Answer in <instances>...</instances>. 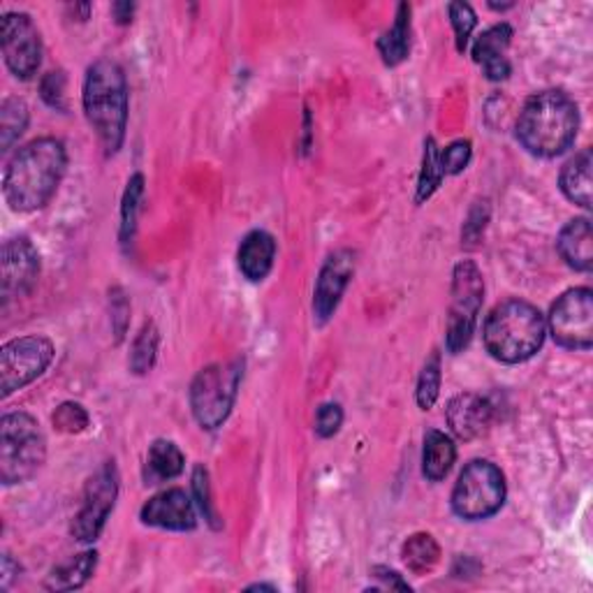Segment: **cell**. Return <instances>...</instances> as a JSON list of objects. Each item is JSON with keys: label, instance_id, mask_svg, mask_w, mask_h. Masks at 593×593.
<instances>
[{"label": "cell", "instance_id": "26", "mask_svg": "<svg viewBox=\"0 0 593 593\" xmlns=\"http://www.w3.org/2000/svg\"><path fill=\"white\" fill-rule=\"evenodd\" d=\"M28 128V104L20 98H5L0 104V147L10 151Z\"/></svg>", "mask_w": 593, "mask_h": 593}, {"label": "cell", "instance_id": "12", "mask_svg": "<svg viewBox=\"0 0 593 593\" xmlns=\"http://www.w3.org/2000/svg\"><path fill=\"white\" fill-rule=\"evenodd\" d=\"M0 45L8 67L20 79H30L42 63L40 30L24 12H8L0 22Z\"/></svg>", "mask_w": 593, "mask_h": 593}, {"label": "cell", "instance_id": "31", "mask_svg": "<svg viewBox=\"0 0 593 593\" xmlns=\"http://www.w3.org/2000/svg\"><path fill=\"white\" fill-rule=\"evenodd\" d=\"M447 12H450L452 28H455V35H457V49L466 51L470 33H474L478 26V16L468 3H450Z\"/></svg>", "mask_w": 593, "mask_h": 593}, {"label": "cell", "instance_id": "36", "mask_svg": "<svg viewBox=\"0 0 593 593\" xmlns=\"http://www.w3.org/2000/svg\"><path fill=\"white\" fill-rule=\"evenodd\" d=\"M343 422V411L339 404H323L318 408V417H316V431L320 439H329V436H335L341 429Z\"/></svg>", "mask_w": 593, "mask_h": 593}, {"label": "cell", "instance_id": "35", "mask_svg": "<svg viewBox=\"0 0 593 593\" xmlns=\"http://www.w3.org/2000/svg\"><path fill=\"white\" fill-rule=\"evenodd\" d=\"M40 91H42V98L49 108L65 110V75L61 73V70L59 73H49L42 79Z\"/></svg>", "mask_w": 593, "mask_h": 593}, {"label": "cell", "instance_id": "27", "mask_svg": "<svg viewBox=\"0 0 593 593\" xmlns=\"http://www.w3.org/2000/svg\"><path fill=\"white\" fill-rule=\"evenodd\" d=\"M155 353H159V329H155L153 323H147L133 343L130 369L137 376L151 371V366L155 362Z\"/></svg>", "mask_w": 593, "mask_h": 593}, {"label": "cell", "instance_id": "8", "mask_svg": "<svg viewBox=\"0 0 593 593\" xmlns=\"http://www.w3.org/2000/svg\"><path fill=\"white\" fill-rule=\"evenodd\" d=\"M484 296V281L476 263L464 260L452 276V304L447 318V351L462 353L474 339L478 313Z\"/></svg>", "mask_w": 593, "mask_h": 593}, {"label": "cell", "instance_id": "6", "mask_svg": "<svg viewBox=\"0 0 593 593\" xmlns=\"http://www.w3.org/2000/svg\"><path fill=\"white\" fill-rule=\"evenodd\" d=\"M505 501V478L492 462H470L452 490V510L466 521H480L501 510Z\"/></svg>", "mask_w": 593, "mask_h": 593}, {"label": "cell", "instance_id": "32", "mask_svg": "<svg viewBox=\"0 0 593 593\" xmlns=\"http://www.w3.org/2000/svg\"><path fill=\"white\" fill-rule=\"evenodd\" d=\"M51 420H54V427L63 433H79L89 427V413L79 404H63L56 408Z\"/></svg>", "mask_w": 593, "mask_h": 593}, {"label": "cell", "instance_id": "25", "mask_svg": "<svg viewBox=\"0 0 593 593\" xmlns=\"http://www.w3.org/2000/svg\"><path fill=\"white\" fill-rule=\"evenodd\" d=\"M401 556H404V564L408 566V570H413L415 575H427L431 572L441 562V547L436 543L433 535L429 533H415L411 535L404 550H401Z\"/></svg>", "mask_w": 593, "mask_h": 593}, {"label": "cell", "instance_id": "38", "mask_svg": "<svg viewBox=\"0 0 593 593\" xmlns=\"http://www.w3.org/2000/svg\"><path fill=\"white\" fill-rule=\"evenodd\" d=\"M112 12H114V20H116L118 24H128V22L133 20L135 5H133V3H116V5L112 8Z\"/></svg>", "mask_w": 593, "mask_h": 593}, {"label": "cell", "instance_id": "28", "mask_svg": "<svg viewBox=\"0 0 593 593\" xmlns=\"http://www.w3.org/2000/svg\"><path fill=\"white\" fill-rule=\"evenodd\" d=\"M439 155H441L439 147H436V142L429 137L425 142V161H422V172H420V186H417V202L429 200L445 177L443 169H441Z\"/></svg>", "mask_w": 593, "mask_h": 593}, {"label": "cell", "instance_id": "29", "mask_svg": "<svg viewBox=\"0 0 593 593\" xmlns=\"http://www.w3.org/2000/svg\"><path fill=\"white\" fill-rule=\"evenodd\" d=\"M441 392V357L439 353L431 355V359L425 364L420 382H417V404L422 411H429Z\"/></svg>", "mask_w": 593, "mask_h": 593}, {"label": "cell", "instance_id": "15", "mask_svg": "<svg viewBox=\"0 0 593 593\" xmlns=\"http://www.w3.org/2000/svg\"><path fill=\"white\" fill-rule=\"evenodd\" d=\"M142 521L147 527H159L167 531H190L198 525L193 499L186 490H165L159 496H153L142 508Z\"/></svg>", "mask_w": 593, "mask_h": 593}, {"label": "cell", "instance_id": "30", "mask_svg": "<svg viewBox=\"0 0 593 593\" xmlns=\"http://www.w3.org/2000/svg\"><path fill=\"white\" fill-rule=\"evenodd\" d=\"M144 193V177L142 174H135V177L128 181L126 195H124V206H121V239L124 243L133 237L135 232V220H137V209H139V198Z\"/></svg>", "mask_w": 593, "mask_h": 593}, {"label": "cell", "instance_id": "1", "mask_svg": "<svg viewBox=\"0 0 593 593\" xmlns=\"http://www.w3.org/2000/svg\"><path fill=\"white\" fill-rule=\"evenodd\" d=\"M67 153L63 142L54 137L33 139L12 155L3 179L5 202L14 212H35L42 209L63 179Z\"/></svg>", "mask_w": 593, "mask_h": 593}, {"label": "cell", "instance_id": "2", "mask_svg": "<svg viewBox=\"0 0 593 593\" xmlns=\"http://www.w3.org/2000/svg\"><path fill=\"white\" fill-rule=\"evenodd\" d=\"M580 112L564 91H543L527 100L517 118V139L538 159L562 155L578 137Z\"/></svg>", "mask_w": 593, "mask_h": 593}, {"label": "cell", "instance_id": "34", "mask_svg": "<svg viewBox=\"0 0 593 593\" xmlns=\"http://www.w3.org/2000/svg\"><path fill=\"white\" fill-rule=\"evenodd\" d=\"M193 492H195V501L200 505V510H202L204 519L212 527H218L216 525L218 517H216L214 505H212V492H209V476H206V470L202 466H198L195 474H193Z\"/></svg>", "mask_w": 593, "mask_h": 593}, {"label": "cell", "instance_id": "13", "mask_svg": "<svg viewBox=\"0 0 593 593\" xmlns=\"http://www.w3.org/2000/svg\"><path fill=\"white\" fill-rule=\"evenodd\" d=\"M40 276V255L30 239L14 237L3 243L0 253V294L8 306L12 300L26 296Z\"/></svg>", "mask_w": 593, "mask_h": 593}, {"label": "cell", "instance_id": "24", "mask_svg": "<svg viewBox=\"0 0 593 593\" xmlns=\"http://www.w3.org/2000/svg\"><path fill=\"white\" fill-rule=\"evenodd\" d=\"M184 464H186L184 452L172 441H155L149 447L147 470H149L151 482H165V480L181 476Z\"/></svg>", "mask_w": 593, "mask_h": 593}, {"label": "cell", "instance_id": "21", "mask_svg": "<svg viewBox=\"0 0 593 593\" xmlns=\"http://www.w3.org/2000/svg\"><path fill=\"white\" fill-rule=\"evenodd\" d=\"M591 167H593L591 149H584L575 155V159H570L562 169L564 195L584 209H591Z\"/></svg>", "mask_w": 593, "mask_h": 593}, {"label": "cell", "instance_id": "17", "mask_svg": "<svg viewBox=\"0 0 593 593\" xmlns=\"http://www.w3.org/2000/svg\"><path fill=\"white\" fill-rule=\"evenodd\" d=\"M513 40V28L508 24H496L490 30H484L474 45V59L484 67L487 79L501 81L508 79L510 63L505 59Z\"/></svg>", "mask_w": 593, "mask_h": 593}, {"label": "cell", "instance_id": "18", "mask_svg": "<svg viewBox=\"0 0 593 593\" xmlns=\"http://www.w3.org/2000/svg\"><path fill=\"white\" fill-rule=\"evenodd\" d=\"M274 257H276V241L265 230H255L243 237L237 253L239 269L249 278V281H265L267 274L274 267Z\"/></svg>", "mask_w": 593, "mask_h": 593}, {"label": "cell", "instance_id": "5", "mask_svg": "<svg viewBox=\"0 0 593 593\" xmlns=\"http://www.w3.org/2000/svg\"><path fill=\"white\" fill-rule=\"evenodd\" d=\"M47 459V439L28 413H10L0 420V480L20 484L33 478Z\"/></svg>", "mask_w": 593, "mask_h": 593}, {"label": "cell", "instance_id": "33", "mask_svg": "<svg viewBox=\"0 0 593 593\" xmlns=\"http://www.w3.org/2000/svg\"><path fill=\"white\" fill-rule=\"evenodd\" d=\"M441 169L443 174H459L466 169L468 161H470V142L468 139H457V142H452L441 155Z\"/></svg>", "mask_w": 593, "mask_h": 593}, {"label": "cell", "instance_id": "20", "mask_svg": "<svg viewBox=\"0 0 593 593\" xmlns=\"http://www.w3.org/2000/svg\"><path fill=\"white\" fill-rule=\"evenodd\" d=\"M457 447L455 441L443 431H429L425 436V452H422V474L431 482H441L455 466Z\"/></svg>", "mask_w": 593, "mask_h": 593}, {"label": "cell", "instance_id": "3", "mask_svg": "<svg viewBox=\"0 0 593 593\" xmlns=\"http://www.w3.org/2000/svg\"><path fill=\"white\" fill-rule=\"evenodd\" d=\"M84 112L96 130L100 147L114 155L126 139L128 81L118 63L96 61L84 79Z\"/></svg>", "mask_w": 593, "mask_h": 593}, {"label": "cell", "instance_id": "37", "mask_svg": "<svg viewBox=\"0 0 593 593\" xmlns=\"http://www.w3.org/2000/svg\"><path fill=\"white\" fill-rule=\"evenodd\" d=\"M376 572V578H380V580H386V584H382V586H390V589H404V591H408L411 586L404 582V580H401L399 578V575L394 572V570H386V568H376L374 570Z\"/></svg>", "mask_w": 593, "mask_h": 593}, {"label": "cell", "instance_id": "19", "mask_svg": "<svg viewBox=\"0 0 593 593\" xmlns=\"http://www.w3.org/2000/svg\"><path fill=\"white\" fill-rule=\"evenodd\" d=\"M559 253L575 272H591L593 267V232L589 218L570 220L559 235Z\"/></svg>", "mask_w": 593, "mask_h": 593}, {"label": "cell", "instance_id": "7", "mask_svg": "<svg viewBox=\"0 0 593 593\" xmlns=\"http://www.w3.org/2000/svg\"><path fill=\"white\" fill-rule=\"evenodd\" d=\"M241 364H214L202 369L190 386V408L202 429H218L235 406Z\"/></svg>", "mask_w": 593, "mask_h": 593}, {"label": "cell", "instance_id": "10", "mask_svg": "<svg viewBox=\"0 0 593 593\" xmlns=\"http://www.w3.org/2000/svg\"><path fill=\"white\" fill-rule=\"evenodd\" d=\"M550 335L570 351H589L593 343V292L572 288L554 302L550 311Z\"/></svg>", "mask_w": 593, "mask_h": 593}, {"label": "cell", "instance_id": "14", "mask_svg": "<svg viewBox=\"0 0 593 593\" xmlns=\"http://www.w3.org/2000/svg\"><path fill=\"white\" fill-rule=\"evenodd\" d=\"M355 263L357 260L353 251H337L323 265L316 292H313V316H316L320 325L335 316L341 296L355 274Z\"/></svg>", "mask_w": 593, "mask_h": 593}, {"label": "cell", "instance_id": "11", "mask_svg": "<svg viewBox=\"0 0 593 593\" xmlns=\"http://www.w3.org/2000/svg\"><path fill=\"white\" fill-rule=\"evenodd\" d=\"M118 496V470L114 462L104 464L98 474L86 482L81 510L75 515L73 535L79 543H93L100 538L108 517L114 510V503Z\"/></svg>", "mask_w": 593, "mask_h": 593}, {"label": "cell", "instance_id": "4", "mask_svg": "<svg viewBox=\"0 0 593 593\" xmlns=\"http://www.w3.org/2000/svg\"><path fill=\"white\" fill-rule=\"evenodd\" d=\"M547 323L533 304L508 300L487 316L482 339L494 359L503 364H519L531 359L545 343Z\"/></svg>", "mask_w": 593, "mask_h": 593}, {"label": "cell", "instance_id": "9", "mask_svg": "<svg viewBox=\"0 0 593 593\" xmlns=\"http://www.w3.org/2000/svg\"><path fill=\"white\" fill-rule=\"evenodd\" d=\"M54 343L45 337H22L0 348V396L26 388L54 359Z\"/></svg>", "mask_w": 593, "mask_h": 593}, {"label": "cell", "instance_id": "22", "mask_svg": "<svg viewBox=\"0 0 593 593\" xmlns=\"http://www.w3.org/2000/svg\"><path fill=\"white\" fill-rule=\"evenodd\" d=\"M98 566V554L96 552H81L73 559L56 566L51 570V575L47 578L45 586L49 591H73L84 586L86 582L91 580V575L96 572Z\"/></svg>", "mask_w": 593, "mask_h": 593}, {"label": "cell", "instance_id": "16", "mask_svg": "<svg viewBox=\"0 0 593 593\" xmlns=\"http://www.w3.org/2000/svg\"><path fill=\"white\" fill-rule=\"evenodd\" d=\"M492 404L480 394H459L447 406V425L464 441H474L487 433L492 425Z\"/></svg>", "mask_w": 593, "mask_h": 593}, {"label": "cell", "instance_id": "23", "mask_svg": "<svg viewBox=\"0 0 593 593\" xmlns=\"http://www.w3.org/2000/svg\"><path fill=\"white\" fill-rule=\"evenodd\" d=\"M378 51L386 65H399L406 61L411 51V5L401 3L396 8L394 26L378 40Z\"/></svg>", "mask_w": 593, "mask_h": 593}]
</instances>
